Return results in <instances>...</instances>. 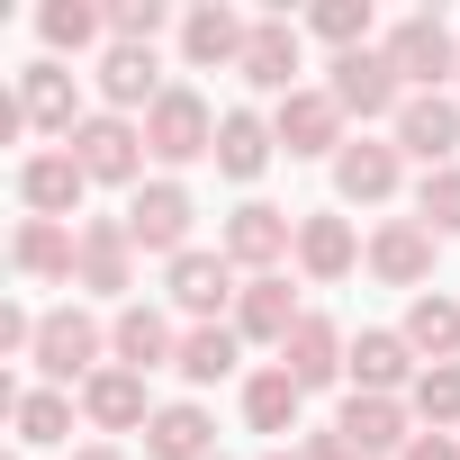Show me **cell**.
Instances as JSON below:
<instances>
[{
	"label": "cell",
	"instance_id": "d4e9b609",
	"mask_svg": "<svg viewBox=\"0 0 460 460\" xmlns=\"http://www.w3.org/2000/svg\"><path fill=\"white\" fill-rule=\"evenodd\" d=\"M271 154H280L271 118H253V109H226V118H217V172H226V181H262Z\"/></svg>",
	"mask_w": 460,
	"mask_h": 460
},
{
	"label": "cell",
	"instance_id": "2e32d148",
	"mask_svg": "<svg viewBox=\"0 0 460 460\" xmlns=\"http://www.w3.org/2000/svg\"><path fill=\"white\" fill-rule=\"evenodd\" d=\"M10 262H19V280H73V271H82V226L28 217L19 235H10Z\"/></svg>",
	"mask_w": 460,
	"mask_h": 460
},
{
	"label": "cell",
	"instance_id": "d6a6232c",
	"mask_svg": "<svg viewBox=\"0 0 460 460\" xmlns=\"http://www.w3.org/2000/svg\"><path fill=\"white\" fill-rule=\"evenodd\" d=\"M406 406H415L433 433H442V424H460V361H433V370L406 388Z\"/></svg>",
	"mask_w": 460,
	"mask_h": 460
},
{
	"label": "cell",
	"instance_id": "60d3db41",
	"mask_svg": "<svg viewBox=\"0 0 460 460\" xmlns=\"http://www.w3.org/2000/svg\"><path fill=\"white\" fill-rule=\"evenodd\" d=\"M73 460H127V451H118V442H91V451H73Z\"/></svg>",
	"mask_w": 460,
	"mask_h": 460
},
{
	"label": "cell",
	"instance_id": "e0dca14e",
	"mask_svg": "<svg viewBox=\"0 0 460 460\" xmlns=\"http://www.w3.org/2000/svg\"><path fill=\"white\" fill-rule=\"evenodd\" d=\"M226 298H244V289H235V262L190 244V253L172 262V307H181V316H199V325H217V307H226Z\"/></svg>",
	"mask_w": 460,
	"mask_h": 460
},
{
	"label": "cell",
	"instance_id": "d590c367",
	"mask_svg": "<svg viewBox=\"0 0 460 460\" xmlns=\"http://www.w3.org/2000/svg\"><path fill=\"white\" fill-rule=\"evenodd\" d=\"M415 217L433 226V235H460V163L424 172V190H415Z\"/></svg>",
	"mask_w": 460,
	"mask_h": 460
},
{
	"label": "cell",
	"instance_id": "44dd1931",
	"mask_svg": "<svg viewBox=\"0 0 460 460\" xmlns=\"http://www.w3.org/2000/svg\"><path fill=\"white\" fill-rule=\"evenodd\" d=\"M397 145H379V136H361V145H343L334 154V190L352 199V208H379V199H397Z\"/></svg>",
	"mask_w": 460,
	"mask_h": 460
},
{
	"label": "cell",
	"instance_id": "8992f818",
	"mask_svg": "<svg viewBox=\"0 0 460 460\" xmlns=\"http://www.w3.org/2000/svg\"><path fill=\"white\" fill-rule=\"evenodd\" d=\"M190 190L181 181H145V190H127V235H136V253H190Z\"/></svg>",
	"mask_w": 460,
	"mask_h": 460
},
{
	"label": "cell",
	"instance_id": "f1b7e54d",
	"mask_svg": "<svg viewBox=\"0 0 460 460\" xmlns=\"http://www.w3.org/2000/svg\"><path fill=\"white\" fill-rule=\"evenodd\" d=\"M298 415H307V388L289 370H253L244 379V424L253 433H298Z\"/></svg>",
	"mask_w": 460,
	"mask_h": 460
},
{
	"label": "cell",
	"instance_id": "3957f363",
	"mask_svg": "<svg viewBox=\"0 0 460 460\" xmlns=\"http://www.w3.org/2000/svg\"><path fill=\"white\" fill-rule=\"evenodd\" d=\"M379 55L397 64V82H406V91H442V73H460V37H451L433 10L397 19V28L379 37Z\"/></svg>",
	"mask_w": 460,
	"mask_h": 460
},
{
	"label": "cell",
	"instance_id": "ffe728a7",
	"mask_svg": "<svg viewBox=\"0 0 460 460\" xmlns=\"http://www.w3.org/2000/svg\"><path fill=\"white\" fill-rule=\"evenodd\" d=\"M109 352H118L127 370H163V361H181V334H172V316H163V307L127 298V307H118V325H109Z\"/></svg>",
	"mask_w": 460,
	"mask_h": 460
},
{
	"label": "cell",
	"instance_id": "4316f807",
	"mask_svg": "<svg viewBox=\"0 0 460 460\" xmlns=\"http://www.w3.org/2000/svg\"><path fill=\"white\" fill-rule=\"evenodd\" d=\"M145 451L154 460H217V424H208V406H154V424H145Z\"/></svg>",
	"mask_w": 460,
	"mask_h": 460
},
{
	"label": "cell",
	"instance_id": "5bb4252c",
	"mask_svg": "<svg viewBox=\"0 0 460 460\" xmlns=\"http://www.w3.org/2000/svg\"><path fill=\"white\" fill-rule=\"evenodd\" d=\"M82 415H91L100 433H145V424H154V406H145V370L109 361L100 379H82Z\"/></svg>",
	"mask_w": 460,
	"mask_h": 460
},
{
	"label": "cell",
	"instance_id": "277c9868",
	"mask_svg": "<svg viewBox=\"0 0 460 460\" xmlns=\"http://www.w3.org/2000/svg\"><path fill=\"white\" fill-rule=\"evenodd\" d=\"M145 154H154V163H199V154H217V109L172 82V91L145 109Z\"/></svg>",
	"mask_w": 460,
	"mask_h": 460
},
{
	"label": "cell",
	"instance_id": "e575fe53",
	"mask_svg": "<svg viewBox=\"0 0 460 460\" xmlns=\"http://www.w3.org/2000/svg\"><path fill=\"white\" fill-rule=\"evenodd\" d=\"M37 28H46V46H55V55H64V46L82 55V46L100 37V10H91V0H46V10H37Z\"/></svg>",
	"mask_w": 460,
	"mask_h": 460
},
{
	"label": "cell",
	"instance_id": "4dcf8cb0",
	"mask_svg": "<svg viewBox=\"0 0 460 460\" xmlns=\"http://www.w3.org/2000/svg\"><path fill=\"white\" fill-rule=\"evenodd\" d=\"M10 424H19V451H55V442H73V397L64 388H19Z\"/></svg>",
	"mask_w": 460,
	"mask_h": 460
},
{
	"label": "cell",
	"instance_id": "30bf717a",
	"mask_svg": "<svg viewBox=\"0 0 460 460\" xmlns=\"http://www.w3.org/2000/svg\"><path fill=\"white\" fill-rule=\"evenodd\" d=\"M370 271L388 289H415L424 298V280H433V226L424 217H388L379 235H370Z\"/></svg>",
	"mask_w": 460,
	"mask_h": 460
},
{
	"label": "cell",
	"instance_id": "ab89813d",
	"mask_svg": "<svg viewBox=\"0 0 460 460\" xmlns=\"http://www.w3.org/2000/svg\"><path fill=\"white\" fill-rule=\"evenodd\" d=\"M397 460H460V451H451V433H415Z\"/></svg>",
	"mask_w": 460,
	"mask_h": 460
},
{
	"label": "cell",
	"instance_id": "1f68e13d",
	"mask_svg": "<svg viewBox=\"0 0 460 460\" xmlns=\"http://www.w3.org/2000/svg\"><path fill=\"white\" fill-rule=\"evenodd\" d=\"M235 361H244V334H235V325H190V334H181V361H172V370H181L190 388H208V379H226Z\"/></svg>",
	"mask_w": 460,
	"mask_h": 460
},
{
	"label": "cell",
	"instance_id": "9c48e42d",
	"mask_svg": "<svg viewBox=\"0 0 460 460\" xmlns=\"http://www.w3.org/2000/svg\"><path fill=\"white\" fill-rule=\"evenodd\" d=\"M73 289H100V298H127L136 289V235L127 217H82V271Z\"/></svg>",
	"mask_w": 460,
	"mask_h": 460
},
{
	"label": "cell",
	"instance_id": "7a4b0ae2",
	"mask_svg": "<svg viewBox=\"0 0 460 460\" xmlns=\"http://www.w3.org/2000/svg\"><path fill=\"white\" fill-rule=\"evenodd\" d=\"M109 325L100 316H82V307H55L46 325H37V370H46V388H73V379H100L109 361Z\"/></svg>",
	"mask_w": 460,
	"mask_h": 460
},
{
	"label": "cell",
	"instance_id": "f546056e",
	"mask_svg": "<svg viewBox=\"0 0 460 460\" xmlns=\"http://www.w3.org/2000/svg\"><path fill=\"white\" fill-rule=\"evenodd\" d=\"M415 352H424V370L433 361H460V298H442V289H424L415 307H406V325H397Z\"/></svg>",
	"mask_w": 460,
	"mask_h": 460
},
{
	"label": "cell",
	"instance_id": "4fadbf2b",
	"mask_svg": "<svg viewBox=\"0 0 460 460\" xmlns=\"http://www.w3.org/2000/svg\"><path fill=\"white\" fill-rule=\"evenodd\" d=\"M343 370H352V388H361V397H397V388H415V379H424V370H415V343H406V334H388V325H370V334L352 343V361H343Z\"/></svg>",
	"mask_w": 460,
	"mask_h": 460
},
{
	"label": "cell",
	"instance_id": "d6986e66",
	"mask_svg": "<svg viewBox=\"0 0 460 460\" xmlns=\"http://www.w3.org/2000/svg\"><path fill=\"white\" fill-rule=\"evenodd\" d=\"M19 109H28V127H46V136H64V145H73V127H82V91H73V73H64L55 55L19 73Z\"/></svg>",
	"mask_w": 460,
	"mask_h": 460
},
{
	"label": "cell",
	"instance_id": "b9f144b4",
	"mask_svg": "<svg viewBox=\"0 0 460 460\" xmlns=\"http://www.w3.org/2000/svg\"><path fill=\"white\" fill-rule=\"evenodd\" d=\"M262 460H307V451H289V442H280V451H262Z\"/></svg>",
	"mask_w": 460,
	"mask_h": 460
},
{
	"label": "cell",
	"instance_id": "cb8c5ba5",
	"mask_svg": "<svg viewBox=\"0 0 460 460\" xmlns=\"http://www.w3.org/2000/svg\"><path fill=\"white\" fill-rule=\"evenodd\" d=\"M244 46H253V28L226 10V0H208V10H190L181 19V55L208 73V64H244Z\"/></svg>",
	"mask_w": 460,
	"mask_h": 460
},
{
	"label": "cell",
	"instance_id": "484cf974",
	"mask_svg": "<svg viewBox=\"0 0 460 460\" xmlns=\"http://www.w3.org/2000/svg\"><path fill=\"white\" fill-rule=\"evenodd\" d=\"M100 100H109V109H154V100H163L154 46H109V55H100Z\"/></svg>",
	"mask_w": 460,
	"mask_h": 460
},
{
	"label": "cell",
	"instance_id": "8fae6325",
	"mask_svg": "<svg viewBox=\"0 0 460 460\" xmlns=\"http://www.w3.org/2000/svg\"><path fill=\"white\" fill-rule=\"evenodd\" d=\"M271 136H280L289 154H343V100H334V91H289V100L271 109Z\"/></svg>",
	"mask_w": 460,
	"mask_h": 460
},
{
	"label": "cell",
	"instance_id": "836d02e7",
	"mask_svg": "<svg viewBox=\"0 0 460 460\" xmlns=\"http://www.w3.org/2000/svg\"><path fill=\"white\" fill-rule=\"evenodd\" d=\"M334 55H352V46H370V0H316V19H307Z\"/></svg>",
	"mask_w": 460,
	"mask_h": 460
},
{
	"label": "cell",
	"instance_id": "9a60e30c",
	"mask_svg": "<svg viewBox=\"0 0 460 460\" xmlns=\"http://www.w3.org/2000/svg\"><path fill=\"white\" fill-rule=\"evenodd\" d=\"M406 415H415L406 397H361V388H352V397H343V415H334V433H343L352 451H370V460H379V451L397 460V451L415 442V433H406Z\"/></svg>",
	"mask_w": 460,
	"mask_h": 460
},
{
	"label": "cell",
	"instance_id": "ac0fdd59",
	"mask_svg": "<svg viewBox=\"0 0 460 460\" xmlns=\"http://www.w3.org/2000/svg\"><path fill=\"white\" fill-rule=\"evenodd\" d=\"M235 73H244L253 91H271V100L307 91V82H298V28H289V19H253V46H244Z\"/></svg>",
	"mask_w": 460,
	"mask_h": 460
},
{
	"label": "cell",
	"instance_id": "f35d334b",
	"mask_svg": "<svg viewBox=\"0 0 460 460\" xmlns=\"http://www.w3.org/2000/svg\"><path fill=\"white\" fill-rule=\"evenodd\" d=\"M307 460H370V451H352L343 433H307Z\"/></svg>",
	"mask_w": 460,
	"mask_h": 460
},
{
	"label": "cell",
	"instance_id": "603a6c76",
	"mask_svg": "<svg viewBox=\"0 0 460 460\" xmlns=\"http://www.w3.org/2000/svg\"><path fill=\"white\" fill-rule=\"evenodd\" d=\"M343 361H352V343H343L325 316H298V334L280 343V370H289L298 388H325V379H343Z\"/></svg>",
	"mask_w": 460,
	"mask_h": 460
},
{
	"label": "cell",
	"instance_id": "52a82bcc",
	"mask_svg": "<svg viewBox=\"0 0 460 460\" xmlns=\"http://www.w3.org/2000/svg\"><path fill=\"white\" fill-rule=\"evenodd\" d=\"M325 91L343 100V118H397V109H406V82H397V64H388L379 46L334 55V82H325Z\"/></svg>",
	"mask_w": 460,
	"mask_h": 460
},
{
	"label": "cell",
	"instance_id": "7c38bea8",
	"mask_svg": "<svg viewBox=\"0 0 460 460\" xmlns=\"http://www.w3.org/2000/svg\"><path fill=\"white\" fill-rule=\"evenodd\" d=\"M82 190H91V172L73 163V154H28L19 163V199H28V217H82Z\"/></svg>",
	"mask_w": 460,
	"mask_h": 460
},
{
	"label": "cell",
	"instance_id": "74e56055",
	"mask_svg": "<svg viewBox=\"0 0 460 460\" xmlns=\"http://www.w3.org/2000/svg\"><path fill=\"white\" fill-rule=\"evenodd\" d=\"M37 325H46V316H28V307H0V352H10V361H37Z\"/></svg>",
	"mask_w": 460,
	"mask_h": 460
},
{
	"label": "cell",
	"instance_id": "5b68a950",
	"mask_svg": "<svg viewBox=\"0 0 460 460\" xmlns=\"http://www.w3.org/2000/svg\"><path fill=\"white\" fill-rule=\"evenodd\" d=\"M217 253H226V262H244V271L262 280V271H280V262L298 253V217H289V208H262V199H244L235 217H226Z\"/></svg>",
	"mask_w": 460,
	"mask_h": 460
},
{
	"label": "cell",
	"instance_id": "83f0119b",
	"mask_svg": "<svg viewBox=\"0 0 460 460\" xmlns=\"http://www.w3.org/2000/svg\"><path fill=\"white\" fill-rule=\"evenodd\" d=\"M352 262H361L352 217H298V271H307V280H343Z\"/></svg>",
	"mask_w": 460,
	"mask_h": 460
},
{
	"label": "cell",
	"instance_id": "7402d4cb",
	"mask_svg": "<svg viewBox=\"0 0 460 460\" xmlns=\"http://www.w3.org/2000/svg\"><path fill=\"white\" fill-rule=\"evenodd\" d=\"M235 334H244V343H289V334H298V298H289L280 271L244 280V298H235Z\"/></svg>",
	"mask_w": 460,
	"mask_h": 460
},
{
	"label": "cell",
	"instance_id": "8d00e7d4",
	"mask_svg": "<svg viewBox=\"0 0 460 460\" xmlns=\"http://www.w3.org/2000/svg\"><path fill=\"white\" fill-rule=\"evenodd\" d=\"M109 28H118V46H154V37L172 28V10H163V0H118Z\"/></svg>",
	"mask_w": 460,
	"mask_h": 460
},
{
	"label": "cell",
	"instance_id": "6da1fadb",
	"mask_svg": "<svg viewBox=\"0 0 460 460\" xmlns=\"http://www.w3.org/2000/svg\"><path fill=\"white\" fill-rule=\"evenodd\" d=\"M64 154H73L91 181H109V190H145V127H136V118H118V109L82 118Z\"/></svg>",
	"mask_w": 460,
	"mask_h": 460
},
{
	"label": "cell",
	"instance_id": "ba28073f",
	"mask_svg": "<svg viewBox=\"0 0 460 460\" xmlns=\"http://www.w3.org/2000/svg\"><path fill=\"white\" fill-rule=\"evenodd\" d=\"M388 127H397V154H415L424 172H442L460 154V100H442V91H406V109Z\"/></svg>",
	"mask_w": 460,
	"mask_h": 460
}]
</instances>
